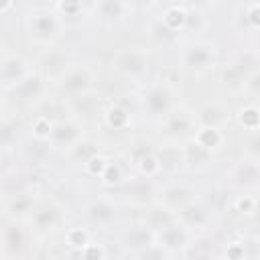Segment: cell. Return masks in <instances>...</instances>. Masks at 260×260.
Segmentation results:
<instances>
[{
  "label": "cell",
  "mask_w": 260,
  "mask_h": 260,
  "mask_svg": "<svg viewBox=\"0 0 260 260\" xmlns=\"http://www.w3.org/2000/svg\"><path fill=\"white\" fill-rule=\"evenodd\" d=\"M63 20L57 14V10L51 6H41L35 8L28 16H26V30L30 35V39H35L37 43H49L55 37H59V32L63 30Z\"/></svg>",
  "instance_id": "cell-1"
},
{
  "label": "cell",
  "mask_w": 260,
  "mask_h": 260,
  "mask_svg": "<svg viewBox=\"0 0 260 260\" xmlns=\"http://www.w3.org/2000/svg\"><path fill=\"white\" fill-rule=\"evenodd\" d=\"M142 110L152 120H167L175 110V95L165 83H150L140 95Z\"/></svg>",
  "instance_id": "cell-2"
},
{
  "label": "cell",
  "mask_w": 260,
  "mask_h": 260,
  "mask_svg": "<svg viewBox=\"0 0 260 260\" xmlns=\"http://www.w3.org/2000/svg\"><path fill=\"white\" fill-rule=\"evenodd\" d=\"M181 63L191 71H207L217 63V47L209 41H189L181 49Z\"/></svg>",
  "instance_id": "cell-3"
},
{
  "label": "cell",
  "mask_w": 260,
  "mask_h": 260,
  "mask_svg": "<svg viewBox=\"0 0 260 260\" xmlns=\"http://www.w3.org/2000/svg\"><path fill=\"white\" fill-rule=\"evenodd\" d=\"M32 73L35 71H32L30 63L22 55H16V53L2 55V61H0V87H2L4 93L14 91Z\"/></svg>",
  "instance_id": "cell-4"
},
{
  "label": "cell",
  "mask_w": 260,
  "mask_h": 260,
  "mask_svg": "<svg viewBox=\"0 0 260 260\" xmlns=\"http://www.w3.org/2000/svg\"><path fill=\"white\" fill-rule=\"evenodd\" d=\"M116 69L130 79H140L148 71V55L140 47H128L116 55Z\"/></svg>",
  "instance_id": "cell-5"
},
{
  "label": "cell",
  "mask_w": 260,
  "mask_h": 260,
  "mask_svg": "<svg viewBox=\"0 0 260 260\" xmlns=\"http://www.w3.org/2000/svg\"><path fill=\"white\" fill-rule=\"evenodd\" d=\"M191 240H193V232L189 228H185L179 219L171 221L167 228L156 232V244L160 248H165L169 254L185 252L191 246Z\"/></svg>",
  "instance_id": "cell-6"
},
{
  "label": "cell",
  "mask_w": 260,
  "mask_h": 260,
  "mask_svg": "<svg viewBox=\"0 0 260 260\" xmlns=\"http://www.w3.org/2000/svg\"><path fill=\"white\" fill-rule=\"evenodd\" d=\"M83 217H85V221H87L89 225H93V228H98V230H106V228H110V225L116 221V217H118V207H116V203H114L112 199H108V197H95V199H91V201L85 203V207H83Z\"/></svg>",
  "instance_id": "cell-7"
},
{
  "label": "cell",
  "mask_w": 260,
  "mask_h": 260,
  "mask_svg": "<svg viewBox=\"0 0 260 260\" xmlns=\"http://www.w3.org/2000/svg\"><path fill=\"white\" fill-rule=\"evenodd\" d=\"M57 83H59V89H61L63 95H69V98L75 100L79 95L89 93V89H91V73H89L87 67L71 65Z\"/></svg>",
  "instance_id": "cell-8"
},
{
  "label": "cell",
  "mask_w": 260,
  "mask_h": 260,
  "mask_svg": "<svg viewBox=\"0 0 260 260\" xmlns=\"http://www.w3.org/2000/svg\"><path fill=\"white\" fill-rule=\"evenodd\" d=\"M120 242H122V248H124L126 252H130V254L136 256V254H140L142 250L150 248V246L156 242V232L150 230L144 221H138V223L128 225V228L122 232Z\"/></svg>",
  "instance_id": "cell-9"
},
{
  "label": "cell",
  "mask_w": 260,
  "mask_h": 260,
  "mask_svg": "<svg viewBox=\"0 0 260 260\" xmlns=\"http://www.w3.org/2000/svg\"><path fill=\"white\" fill-rule=\"evenodd\" d=\"M213 209L203 201V199H195L193 203H189L187 207H183L179 213H177V219L185 225V228H189L191 232H195V230H205V228H209V223H211V219H213V213H211Z\"/></svg>",
  "instance_id": "cell-10"
},
{
  "label": "cell",
  "mask_w": 260,
  "mask_h": 260,
  "mask_svg": "<svg viewBox=\"0 0 260 260\" xmlns=\"http://www.w3.org/2000/svg\"><path fill=\"white\" fill-rule=\"evenodd\" d=\"M83 140L79 124L75 120H61L55 122L53 132L49 136V146L51 148H67L69 152Z\"/></svg>",
  "instance_id": "cell-11"
},
{
  "label": "cell",
  "mask_w": 260,
  "mask_h": 260,
  "mask_svg": "<svg viewBox=\"0 0 260 260\" xmlns=\"http://www.w3.org/2000/svg\"><path fill=\"white\" fill-rule=\"evenodd\" d=\"M160 199H162L165 207H169L173 213H179L183 207H187L189 203H193L199 197H197V191L187 183H169L162 189Z\"/></svg>",
  "instance_id": "cell-12"
},
{
  "label": "cell",
  "mask_w": 260,
  "mask_h": 260,
  "mask_svg": "<svg viewBox=\"0 0 260 260\" xmlns=\"http://www.w3.org/2000/svg\"><path fill=\"white\" fill-rule=\"evenodd\" d=\"M230 183L238 189H256L260 187V162L246 158L236 162L230 169Z\"/></svg>",
  "instance_id": "cell-13"
},
{
  "label": "cell",
  "mask_w": 260,
  "mask_h": 260,
  "mask_svg": "<svg viewBox=\"0 0 260 260\" xmlns=\"http://www.w3.org/2000/svg\"><path fill=\"white\" fill-rule=\"evenodd\" d=\"M91 10L104 22H120L132 14V4L122 0H102V2H95Z\"/></svg>",
  "instance_id": "cell-14"
},
{
  "label": "cell",
  "mask_w": 260,
  "mask_h": 260,
  "mask_svg": "<svg viewBox=\"0 0 260 260\" xmlns=\"http://www.w3.org/2000/svg\"><path fill=\"white\" fill-rule=\"evenodd\" d=\"M69 67H71V65H69V57H67L63 51H57V49L49 51V53L43 57V61H41V69H43L45 77L55 79V81H59V79L65 75V71H67Z\"/></svg>",
  "instance_id": "cell-15"
},
{
  "label": "cell",
  "mask_w": 260,
  "mask_h": 260,
  "mask_svg": "<svg viewBox=\"0 0 260 260\" xmlns=\"http://www.w3.org/2000/svg\"><path fill=\"white\" fill-rule=\"evenodd\" d=\"M228 120L225 116V110L217 104H209V106H203L197 114H195V124L197 128L199 126H207V128H221V124Z\"/></svg>",
  "instance_id": "cell-16"
},
{
  "label": "cell",
  "mask_w": 260,
  "mask_h": 260,
  "mask_svg": "<svg viewBox=\"0 0 260 260\" xmlns=\"http://www.w3.org/2000/svg\"><path fill=\"white\" fill-rule=\"evenodd\" d=\"M160 20L175 32H185L187 24V4H169L165 6Z\"/></svg>",
  "instance_id": "cell-17"
},
{
  "label": "cell",
  "mask_w": 260,
  "mask_h": 260,
  "mask_svg": "<svg viewBox=\"0 0 260 260\" xmlns=\"http://www.w3.org/2000/svg\"><path fill=\"white\" fill-rule=\"evenodd\" d=\"M183 162L189 165V167H195V169H203L207 165V160L211 158V152L207 148H203L197 140H189L183 148Z\"/></svg>",
  "instance_id": "cell-18"
},
{
  "label": "cell",
  "mask_w": 260,
  "mask_h": 260,
  "mask_svg": "<svg viewBox=\"0 0 260 260\" xmlns=\"http://www.w3.org/2000/svg\"><path fill=\"white\" fill-rule=\"evenodd\" d=\"M177 219V213H173L169 207H165L162 203L160 205H156V207H150L148 211H146V215H144V223L150 228V230H154V232H160L162 228H167L171 221H175Z\"/></svg>",
  "instance_id": "cell-19"
},
{
  "label": "cell",
  "mask_w": 260,
  "mask_h": 260,
  "mask_svg": "<svg viewBox=\"0 0 260 260\" xmlns=\"http://www.w3.org/2000/svg\"><path fill=\"white\" fill-rule=\"evenodd\" d=\"M148 37H150V41H152L154 45L171 47V45H175V43H177L179 32L171 30V28H169L160 18H156V20H152V22H150V26H148Z\"/></svg>",
  "instance_id": "cell-20"
},
{
  "label": "cell",
  "mask_w": 260,
  "mask_h": 260,
  "mask_svg": "<svg viewBox=\"0 0 260 260\" xmlns=\"http://www.w3.org/2000/svg\"><path fill=\"white\" fill-rule=\"evenodd\" d=\"M193 140H197L203 148H207L209 152H213V150H217V148L223 144L225 136H223L221 128H207V126H199V128H195V136H193Z\"/></svg>",
  "instance_id": "cell-21"
},
{
  "label": "cell",
  "mask_w": 260,
  "mask_h": 260,
  "mask_svg": "<svg viewBox=\"0 0 260 260\" xmlns=\"http://www.w3.org/2000/svg\"><path fill=\"white\" fill-rule=\"evenodd\" d=\"M53 8L57 10V14L61 16L65 26L71 22L79 24L83 20V14H85V4H81V2H55Z\"/></svg>",
  "instance_id": "cell-22"
},
{
  "label": "cell",
  "mask_w": 260,
  "mask_h": 260,
  "mask_svg": "<svg viewBox=\"0 0 260 260\" xmlns=\"http://www.w3.org/2000/svg\"><path fill=\"white\" fill-rule=\"evenodd\" d=\"M10 93H14L16 100H20V102L35 100V98H39V95L43 93V77L37 75V73H32L26 81H22V83H20L14 91H10Z\"/></svg>",
  "instance_id": "cell-23"
},
{
  "label": "cell",
  "mask_w": 260,
  "mask_h": 260,
  "mask_svg": "<svg viewBox=\"0 0 260 260\" xmlns=\"http://www.w3.org/2000/svg\"><path fill=\"white\" fill-rule=\"evenodd\" d=\"M32 223L37 230H53L59 223V211L55 205H41L39 209H35L32 213Z\"/></svg>",
  "instance_id": "cell-24"
},
{
  "label": "cell",
  "mask_w": 260,
  "mask_h": 260,
  "mask_svg": "<svg viewBox=\"0 0 260 260\" xmlns=\"http://www.w3.org/2000/svg\"><path fill=\"white\" fill-rule=\"evenodd\" d=\"M136 169L138 173L144 177V179H154L160 171H162V165H160V158L156 152L148 150L140 156H136Z\"/></svg>",
  "instance_id": "cell-25"
},
{
  "label": "cell",
  "mask_w": 260,
  "mask_h": 260,
  "mask_svg": "<svg viewBox=\"0 0 260 260\" xmlns=\"http://www.w3.org/2000/svg\"><path fill=\"white\" fill-rule=\"evenodd\" d=\"M24 248V234L16 223L6 225L4 230V252L6 254H18Z\"/></svg>",
  "instance_id": "cell-26"
},
{
  "label": "cell",
  "mask_w": 260,
  "mask_h": 260,
  "mask_svg": "<svg viewBox=\"0 0 260 260\" xmlns=\"http://www.w3.org/2000/svg\"><path fill=\"white\" fill-rule=\"evenodd\" d=\"M128 197L134 201V203H144L148 201V197L152 195V185H150V179H134L132 183H128Z\"/></svg>",
  "instance_id": "cell-27"
},
{
  "label": "cell",
  "mask_w": 260,
  "mask_h": 260,
  "mask_svg": "<svg viewBox=\"0 0 260 260\" xmlns=\"http://www.w3.org/2000/svg\"><path fill=\"white\" fill-rule=\"evenodd\" d=\"M238 124L250 132L260 130V108L258 106H244L238 112Z\"/></svg>",
  "instance_id": "cell-28"
},
{
  "label": "cell",
  "mask_w": 260,
  "mask_h": 260,
  "mask_svg": "<svg viewBox=\"0 0 260 260\" xmlns=\"http://www.w3.org/2000/svg\"><path fill=\"white\" fill-rule=\"evenodd\" d=\"M106 124L110 126V128H114V130H122V128H126L128 124H130V114H128V110L124 108V106H110L108 110H106Z\"/></svg>",
  "instance_id": "cell-29"
},
{
  "label": "cell",
  "mask_w": 260,
  "mask_h": 260,
  "mask_svg": "<svg viewBox=\"0 0 260 260\" xmlns=\"http://www.w3.org/2000/svg\"><path fill=\"white\" fill-rule=\"evenodd\" d=\"M165 122H167L169 132H173V134H183V132L191 130V126L195 124V116L191 118L187 112H173Z\"/></svg>",
  "instance_id": "cell-30"
},
{
  "label": "cell",
  "mask_w": 260,
  "mask_h": 260,
  "mask_svg": "<svg viewBox=\"0 0 260 260\" xmlns=\"http://www.w3.org/2000/svg\"><path fill=\"white\" fill-rule=\"evenodd\" d=\"M89 242H91V238H89V232H87L85 228L75 225V228H69V230L65 232V244H67L71 250H75V252H81Z\"/></svg>",
  "instance_id": "cell-31"
},
{
  "label": "cell",
  "mask_w": 260,
  "mask_h": 260,
  "mask_svg": "<svg viewBox=\"0 0 260 260\" xmlns=\"http://www.w3.org/2000/svg\"><path fill=\"white\" fill-rule=\"evenodd\" d=\"M95 154H100V150H98L95 142H91V140H81V142L71 150V156H73L77 162H81V165L89 162Z\"/></svg>",
  "instance_id": "cell-32"
},
{
  "label": "cell",
  "mask_w": 260,
  "mask_h": 260,
  "mask_svg": "<svg viewBox=\"0 0 260 260\" xmlns=\"http://www.w3.org/2000/svg\"><path fill=\"white\" fill-rule=\"evenodd\" d=\"M205 28V14L197 6H187V24L185 32H201Z\"/></svg>",
  "instance_id": "cell-33"
},
{
  "label": "cell",
  "mask_w": 260,
  "mask_h": 260,
  "mask_svg": "<svg viewBox=\"0 0 260 260\" xmlns=\"http://www.w3.org/2000/svg\"><path fill=\"white\" fill-rule=\"evenodd\" d=\"M53 126H55V124L49 120V116H39V118L32 120L30 132H32L35 140H49V136H51V132H53Z\"/></svg>",
  "instance_id": "cell-34"
},
{
  "label": "cell",
  "mask_w": 260,
  "mask_h": 260,
  "mask_svg": "<svg viewBox=\"0 0 260 260\" xmlns=\"http://www.w3.org/2000/svg\"><path fill=\"white\" fill-rule=\"evenodd\" d=\"M240 10H242V16L246 18L248 26H250L252 30H260V2L242 4Z\"/></svg>",
  "instance_id": "cell-35"
},
{
  "label": "cell",
  "mask_w": 260,
  "mask_h": 260,
  "mask_svg": "<svg viewBox=\"0 0 260 260\" xmlns=\"http://www.w3.org/2000/svg\"><path fill=\"white\" fill-rule=\"evenodd\" d=\"M102 179V183L106 185V187H114V185H120L122 181H124V175H122V169H120V165L118 162H108V167H106V171H104V175L100 177Z\"/></svg>",
  "instance_id": "cell-36"
},
{
  "label": "cell",
  "mask_w": 260,
  "mask_h": 260,
  "mask_svg": "<svg viewBox=\"0 0 260 260\" xmlns=\"http://www.w3.org/2000/svg\"><path fill=\"white\" fill-rule=\"evenodd\" d=\"M81 260H106V248L98 242H89L81 252H77Z\"/></svg>",
  "instance_id": "cell-37"
},
{
  "label": "cell",
  "mask_w": 260,
  "mask_h": 260,
  "mask_svg": "<svg viewBox=\"0 0 260 260\" xmlns=\"http://www.w3.org/2000/svg\"><path fill=\"white\" fill-rule=\"evenodd\" d=\"M108 162H110V160H108L104 154H95L89 162L83 165V169H85V173L91 175V177H102L104 171H106V167H108Z\"/></svg>",
  "instance_id": "cell-38"
},
{
  "label": "cell",
  "mask_w": 260,
  "mask_h": 260,
  "mask_svg": "<svg viewBox=\"0 0 260 260\" xmlns=\"http://www.w3.org/2000/svg\"><path fill=\"white\" fill-rule=\"evenodd\" d=\"M169 258H171V254L165 248H160L156 242L150 248H146L140 254H136V260H169Z\"/></svg>",
  "instance_id": "cell-39"
},
{
  "label": "cell",
  "mask_w": 260,
  "mask_h": 260,
  "mask_svg": "<svg viewBox=\"0 0 260 260\" xmlns=\"http://www.w3.org/2000/svg\"><path fill=\"white\" fill-rule=\"evenodd\" d=\"M248 250L244 242H230L225 248V260H246Z\"/></svg>",
  "instance_id": "cell-40"
},
{
  "label": "cell",
  "mask_w": 260,
  "mask_h": 260,
  "mask_svg": "<svg viewBox=\"0 0 260 260\" xmlns=\"http://www.w3.org/2000/svg\"><path fill=\"white\" fill-rule=\"evenodd\" d=\"M248 148V158H252V160H256V162H260V130H256V132H252V136L248 138V144H246Z\"/></svg>",
  "instance_id": "cell-41"
},
{
  "label": "cell",
  "mask_w": 260,
  "mask_h": 260,
  "mask_svg": "<svg viewBox=\"0 0 260 260\" xmlns=\"http://www.w3.org/2000/svg\"><path fill=\"white\" fill-rule=\"evenodd\" d=\"M246 85H248V91H250L254 98H258V100H260V67H258V69H254V71L250 73V77H248Z\"/></svg>",
  "instance_id": "cell-42"
},
{
  "label": "cell",
  "mask_w": 260,
  "mask_h": 260,
  "mask_svg": "<svg viewBox=\"0 0 260 260\" xmlns=\"http://www.w3.org/2000/svg\"><path fill=\"white\" fill-rule=\"evenodd\" d=\"M28 209H30V199L24 195H16V199L10 205V211L12 213H26Z\"/></svg>",
  "instance_id": "cell-43"
},
{
  "label": "cell",
  "mask_w": 260,
  "mask_h": 260,
  "mask_svg": "<svg viewBox=\"0 0 260 260\" xmlns=\"http://www.w3.org/2000/svg\"><path fill=\"white\" fill-rule=\"evenodd\" d=\"M236 205H238V209H240V211L254 213V207H256V197H252V195H244V197H240V199L236 201Z\"/></svg>",
  "instance_id": "cell-44"
},
{
  "label": "cell",
  "mask_w": 260,
  "mask_h": 260,
  "mask_svg": "<svg viewBox=\"0 0 260 260\" xmlns=\"http://www.w3.org/2000/svg\"><path fill=\"white\" fill-rule=\"evenodd\" d=\"M254 215H256V219L260 221V197L256 199V207H254Z\"/></svg>",
  "instance_id": "cell-45"
}]
</instances>
